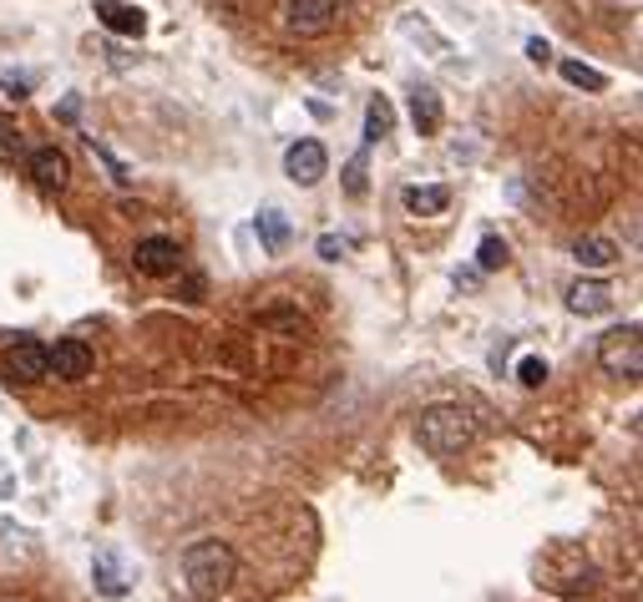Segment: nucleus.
<instances>
[{
  "label": "nucleus",
  "instance_id": "1",
  "mask_svg": "<svg viewBox=\"0 0 643 602\" xmlns=\"http://www.w3.org/2000/svg\"><path fill=\"white\" fill-rule=\"evenodd\" d=\"M238 577V557L228 542L208 537V542H193L183 552V588L193 592L198 602H218Z\"/></svg>",
  "mask_w": 643,
  "mask_h": 602
},
{
  "label": "nucleus",
  "instance_id": "2",
  "mask_svg": "<svg viewBox=\"0 0 643 602\" xmlns=\"http://www.w3.org/2000/svg\"><path fill=\"white\" fill-rule=\"evenodd\" d=\"M416 441L431 456H461L476 441V420L461 406H426L416 420Z\"/></svg>",
  "mask_w": 643,
  "mask_h": 602
},
{
  "label": "nucleus",
  "instance_id": "3",
  "mask_svg": "<svg viewBox=\"0 0 643 602\" xmlns=\"http://www.w3.org/2000/svg\"><path fill=\"white\" fill-rule=\"evenodd\" d=\"M557 552H563V572L557 567H542L538 563V588H548V592H557V598H567V602H578V598H588L593 588H598V567L583 557V547H573V542H557Z\"/></svg>",
  "mask_w": 643,
  "mask_h": 602
},
{
  "label": "nucleus",
  "instance_id": "4",
  "mask_svg": "<svg viewBox=\"0 0 643 602\" xmlns=\"http://www.w3.org/2000/svg\"><path fill=\"white\" fill-rule=\"evenodd\" d=\"M598 365H603L608 375H618V380H639L643 375V334H639V325L608 329L603 340H598Z\"/></svg>",
  "mask_w": 643,
  "mask_h": 602
},
{
  "label": "nucleus",
  "instance_id": "5",
  "mask_svg": "<svg viewBox=\"0 0 643 602\" xmlns=\"http://www.w3.org/2000/svg\"><path fill=\"white\" fill-rule=\"evenodd\" d=\"M132 269H137L143 279H172L178 269H183V253H178L172 238L153 234V238H143V243L132 249Z\"/></svg>",
  "mask_w": 643,
  "mask_h": 602
},
{
  "label": "nucleus",
  "instance_id": "6",
  "mask_svg": "<svg viewBox=\"0 0 643 602\" xmlns=\"http://www.w3.org/2000/svg\"><path fill=\"white\" fill-rule=\"evenodd\" d=\"M335 0H284V26L294 31V36H325L329 26H335Z\"/></svg>",
  "mask_w": 643,
  "mask_h": 602
},
{
  "label": "nucleus",
  "instance_id": "7",
  "mask_svg": "<svg viewBox=\"0 0 643 602\" xmlns=\"http://www.w3.org/2000/svg\"><path fill=\"white\" fill-rule=\"evenodd\" d=\"M5 380H11V385L52 380V370H46V344H36V340L11 344V350H5Z\"/></svg>",
  "mask_w": 643,
  "mask_h": 602
},
{
  "label": "nucleus",
  "instance_id": "8",
  "mask_svg": "<svg viewBox=\"0 0 643 602\" xmlns=\"http://www.w3.org/2000/svg\"><path fill=\"white\" fill-rule=\"evenodd\" d=\"M92 350L81 340H56L52 350H46V370H52L56 380H66V385H77V380H87L92 375Z\"/></svg>",
  "mask_w": 643,
  "mask_h": 602
},
{
  "label": "nucleus",
  "instance_id": "9",
  "mask_svg": "<svg viewBox=\"0 0 643 602\" xmlns=\"http://www.w3.org/2000/svg\"><path fill=\"white\" fill-rule=\"evenodd\" d=\"M284 172H290L300 188H315L329 172V152L315 143V137H304V143H294L290 152H284Z\"/></svg>",
  "mask_w": 643,
  "mask_h": 602
},
{
  "label": "nucleus",
  "instance_id": "10",
  "mask_svg": "<svg viewBox=\"0 0 643 602\" xmlns=\"http://www.w3.org/2000/svg\"><path fill=\"white\" fill-rule=\"evenodd\" d=\"M26 168H31V183H36L41 193H61V188L71 183V162H66V152H56V147H36Z\"/></svg>",
  "mask_w": 643,
  "mask_h": 602
},
{
  "label": "nucleus",
  "instance_id": "11",
  "mask_svg": "<svg viewBox=\"0 0 643 602\" xmlns=\"http://www.w3.org/2000/svg\"><path fill=\"white\" fill-rule=\"evenodd\" d=\"M608 309H613V288L603 279H578V284L567 288V315L593 319V315H608Z\"/></svg>",
  "mask_w": 643,
  "mask_h": 602
},
{
  "label": "nucleus",
  "instance_id": "12",
  "mask_svg": "<svg viewBox=\"0 0 643 602\" xmlns=\"http://www.w3.org/2000/svg\"><path fill=\"white\" fill-rule=\"evenodd\" d=\"M97 21L106 31H117V36H143L147 31V15L137 5H127V0H97Z\"/></svg>",
  "mask_w": 643,
  "mask_h": 602
},
{
  "label": "nucleus",
  "instance_id": "13",
  "mask_svg": "<svg viewBox=\"0 0 643 602\" xmlns=\"http://www.w3.org/2000/svg\"><path fill=\"white\" fill-rule=\"evenodd\" d=\"M441 117H447V112H441V96H436L431 87H416V92H410V122H416L420 137H436V132H441Z\"/></svg>",
  "mask_w": 643,
  "mask_h": 602
},
{
  "label": "nucleus",
  "instance_id": "14",
  "mask_svg": "<svg viewBox=\"0 0 643 602\" xmlns=\"http://www.w3.org/2000/svg\"><path fill=\"white\" fill-rule=\"evenodd\" d=\"M573 259L583 263V269H613L618 263V243L613 238H578V243H573Z\"/></svg>",
  "mask_w": 643,
  "mask_h": 602
},
{
  "label": "nucleus",
  "instance_id": "15",
  "mask_svg": "<svg viewBox=\"0 0 643 602\" xmlns=\"http://www.w3.org/2000/svg\"><path fill=\"white\" fill-rule=\"evenodd\" d=\"M451 208V188H406V213L416 218H436Z\"/></svg>",
  "mask_w": 643,
  "mask_h": 602
},
{
  "label": "nucleus",
  "instance_id": "16",
  "mask_svg": "<svg viewBox=\"0 0 643 602\" xmlns=\"http://www.w3.org/2000/svg\"><path fill=\"white\" fill-rule=\"evenodd\" d=\"M92 572H97V588H102L106 598H127V572H122L117 552H97Z\"/></svg>",
  "mask_w": 643,
  "mask_h": 602
},
{
  "label": "nucleus",
  "instance_id": "17",
  "mask_svg": "<svg viewBox=\"0 0 643 602\" xmlns=\"http://www.w3.org/2000/svg\"><path fill=\"white\" fill-rule=\"evenodd\" d=\"M391 127H395L391 102H385V96H375V102L365 106V143H381V137H391Z\"/></svg>",
  "mask_w": 643,
  "mask_h": 602
},
{
  "label": "nucleus",
  "instance_id": "18",
  "mask_svg": "<svg viewBox=\"0 0 643 602\" xmlns=\"http://www.w3.org/2000/svg\"><path fill=\"white\" fill-rule=\"evenodd\" d=\"M563 81H573V87H583V92H603L608 77L598 71V66H583V61H563Z\"/></svg>",
  "mask_w": 643,
  "mask_h": 602
},
{
  "label": "nucleus",
  "instance_id": "19",
  "mask_svg": "<svg viewBox=\"0 0 643 602\" xmlns=\"http://www.w3.org/2000/svg\"><path fill=\"white\" fill-rule=\"evenodd\" d=\"M259 238H263V243H269V249H284V243H290V223H284V213H274V208H269V213H259Z\"/></svg>",
  "mask_w": 643,
  "mask_h": 602
},
{
  "label": "nucleus",
  "instance_id": "20",
  "mask_svg": "<svg viewBox=\"0 0 643 602\" xmlns=\"http://www.w3.org/2000/svg\"><path fill=\"white\" fill-rule=\"evenodd\" d=\"M15 152H21V127L11 117H0V162H15Z\"/></svg>",
  "mask_w": 643,
  "mask_h": 602
},
{
  "label": "nucleus",
  "instance_id": "21",
  "mask_svg": "<svg viewBox=\"0 0 643 602\" xmlns=\"http://www.w3.org/2000/svg\"><path fill=\"white\" fill-rule=\"evenodd\" d=\"M259 325L269 329H290V334H304V319L290 315V309H269V315H259Z\"/></svg>",
  "mask_w": 643,
  "mask_h": 602
},
{
  "label": "nucleus",
  "instance_id": "22",
  "mask_svg": "<svg viewBox=\"0 0 643 602\" xmlns=\"http://www.w3.org/2000/svg\"><path fill=\"white\" fill-rule=\"evenodd\" d=\"M501 263H507V243H501V238H482V269L492 274Z\"/></svg>",
  "mask_w": 643,
  "mask_h": 602
},
{
  "label": "nucleus",
  "instance_id": "23",
  "mask_svg": "<svg viewBox=\"0 0 643 602\" xmlns=\"http://www.w3.org/2000/svg\"><path fill=\"white\" fill-rule=\"evenodd\" d=\"M517 380H522L527 390H538V385L548 380V365H542V360H522V365H517Z\"/></svg>",
  "mask_w": 643,
  "mask_h": 602
},
{
  "label": "nucleus",
  "instance_id": "24",
  "mask_svg": "<svg viewBox=\"0 0 643 602\" xmlns=\"http://www.w3.org/2000/svg\"><path fill=\"white\" fill-rule=\"evenodd\" d=\"M345 188H350L354 197L365 193V158H354V162H350V172H345Z\"/></svg>",
  "mask_w": 643,
  "mask_h": 602
}]
</instances>
